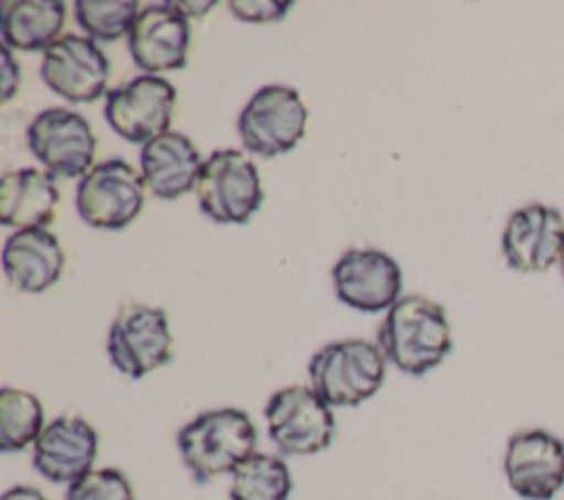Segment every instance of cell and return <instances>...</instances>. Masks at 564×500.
<instances>
[{
    "instance_id": "1",
    "label": "cell",
    "mask_w": 564,
    "mask_h": 500,
    "mask_svg": "<svg viewBox=\"0 0 564 500\" xmlns=\"http://www.w3.org/2000/svg\"><path fill=\"white\" fill-rule=\"evenodd\" d=\"M377 346L397 370L423 377L452 350V328L445 308L423 295L401 297L383 317Z\"/></svg>"
},
{
    "instance_id": "2",
    "label": "cell",
    "mask_w": 564,
    "mask_h": 500,
    "mask_svg": "<svg viewBox=\"0 0 564 500\" xmlns=\"http://www.w3.org/2000/svg\"><path fill=\"white\" fill-rule=\"evenodd\" d=\"M256 425L238 407L200 412L176 434L181 460L198 485L231 474L242 460L256 454Z\"/></svg>"
},
{
    "instance_id": "3",
    "label": "cell",
    "mask_w": 564,
    "mask_h": 500,
    "mask_svg": "<svg viewBox=\"0 0 564 500\" xmlns=\"http://www.w3.org/2000/svg\"><path fill=\"white\" fill-rule=\"evenodd\" d=\"M308 379L330 407H357L381 388L386 357L368 339L333 341L311 357Z\"/></svg>"
},
{
    "instance_id": "4",
    "label": "cell",
    "mask_w": 564,
    "mask_h": 500,
    "mask_svg": "<svg viewBox=\"0 0 564 500\" xmlns=\"http://www.w3.org/2000/svg\"><path fill=\"white\" fill-rule=\"evenodd\" d=\"M194 189L200 211L218 225L247 222L264 198L258 167L240 150L212 152Z\"/></svg>"
},
{
    "instance_id": "5",
    "label": "cell",
    "mask_w": 564,
    "mask_h": 500,
    "mask_svg": "<svg viewBox=\"0 0 564 500\" xmlns=\"http://www.w3.org/2000/svg\"><path fill=\"white\" fill-rule=\"evenodd\" d=\"M271 441L282 454L313 456L324 452L335 438L333 407L304 383L273 392L264 405Z\"/></svg>"
},
{
    "instance_id": "6",
    "label": "cell",
    "mask_w": 564,
    "mask_h": 500,
    "mask_svg": "<svg viewBox=\"0 0 564 500\" xmlns=\"http://www.w3.org/2000/svg\"><path fill=\"white\" fill-rule=\"evenodd\" d=\"M145 178L123 159L93 165L77 183L75 207L79 218L95 227L119 231L128 227L145 205Z\"/></svg>"
},
{
    "instance_id": "7",
    "label": "cell",
    "mask_w": 564,
    "mask_h": 500,
    "mask_svg": "<svg viewBox=\"0 0 564 500\" xmlns=\"http://www.w3.org/2000/svg\"><path fill=\"white\" fill-rule=\"evenodd\" d=\"M306 106L291 86L267 84L258 88L238 117V134L247 152L278 156L291 152L306 130Z\"/></svg>"
},
{
    "instance_id": "8",
    "label": "cell",
    "mask_w": 564,
    "mask_h": 500,
    "mask_svg": "<svg viewBox=\"0 0 564 500\" xmlns=\"http://www.w3.org/2000/svg\"><path fill=\"white\" fill-rule=\"evenodd\" d=\"M106 350L110 363L130 379H143L172 359V333L167 315L159 306L123 304L108 330Z\"/></svg>"
},
{
    "instance_id": "9",
    "label": "cell",
    "mask_w": 564,
    "mask_h": 500,
    "mask_svg": "<svg viewBox=\"0 0 564 500\" xmlns=\"http://www.w3.org/2000/svg\"><path fill=\"white\" fill-rule=\"evenodd\" d=\"M176 108V88L161 75H137L106 95L104 117L126 141L145 145L170 132Z\"/></svg>"
},
{
    "instance_id": "10",
    "label": "cell",
    "mask_w": 564,
    "mask_h": 500,
    "mask_svg": "<svg viewBox=\"0 0 564 500\" xmlns=\"http://www.w3.org/2000/svg\"><path fill=\"white\" fill-rule=\"evenodd\" d=\"M31 154L53 176L77 178L93 170L97 139L84 115L70 108H46L26 128Z\"/></svg>"
},
{
    "instance_id": "11",
    "label": "cell",
    "mask_w": 564,
    "mask_h": 500,
    "mask_svg": "<svg viewBox=\"0 0 564 500\" xmlns=\"http://www.w3.org/2000/svg\"><path fill=\"white\" fill-rule=\"evenodd\" d=\"M42 81L70 104H93L108 95L110 62L95 40L84 35H62L42 55Z\"/></svg>"
},
{
    "instance_id": "12",
    "label": "cell",
    "mask_w": 564,
    "mask_h": 500,
    "mask_svg": "<svg viewBox=\"0 0 564 500\" xmlns=\"http://www.w3.org/2000/svg\"><path fill=\"white\" fill-rule=\"evenodd\" d=\"M401 267L379 249H348L333 267L339 302L361 313L390 311L401 297Z\"/></svg>"
},
{
    "instance_id": "13",
    "label": "cell",
    "mask_w": 564,
    "mask_h": 500,
    "mask_svg": "<svg viewBox=\"0 0 564 500\" xmlns=\"http://www.w3.org/2000/svg\"><path fill=\"white\" fill-rule=\"evenodd\" d=\"M502 256L518 273H546L564 256V216L544 203L516 209L502 231Z\"/></svg>"
},
{
    "instance_id": "14",
    "label": "cell",
    "mask_w": 564,
    "mask_h": 500,
    "mask_svg": "<svg viewBox=\"0 0 564 500\" xmlns=\"http://www.w3.org/2000/svg\"><path fill=\"white\" fill-rule=\"evenodd\" d=\"M507 485L524 500H551L564 487V443L546 430L509 438L502 460Z\"/></svg>"
},
{
    "instance_id": "15",
    "label": "cell",
    "mask_w": 564,
    "mask_h": 500,
    "mask_svg": "<svg viewBox=\"0 0 564 500\" xmlns=\"http://www.w3.org/2000/svg\"><path fill=\"white\" fill-rule=\"evenodd\" d=\"M97 445V432L86 419L62 414L46 423L33 443V467L51 482L73 485L93 471Z\"/></svg>"
},
{
    "instance_id": "16",
    "label": "cell",
    "mask_w": 564,
    "mask_h": 500,
    "mask_svg": "<svg viewBox=\"0 0 564 500\" xmlns=\"http://www.w3.org/2000/svg\"><path fill=\"white\" fill-rule=\"evenodd\" d=\"M189 35V20L172 2L150 4L134 20L128 33V48L141 70L159 75L185 66Z\"/></svg>"
},
{
    "instance_id": "17",
    "label": "cell",
    "mask_w": 564,
    "mask_h": 500,
    "mask_svg": "<svg viewBox=\"0 0 564 500\" xmlns=\"http://www.w3.org/2000/svg\"><path fill=\"white\" fill-rule=\"evenodd\" d=\"M2 269L13 289L22 293H44L62 275V244L57 236L44 227L18 229L4 242Z\"/></svg>"
},
{
    "instance_id": "18",
    "label": "cell",
    "mask_w": 564,
    "mask_h": 500,
    "mask_svg": "<svg viewBox=\"0 0 564 500\" xmlns=\"http://www.w3.org/2000/svg\"><path fill=\"white\" fill-rule=\"evenodd\" d=\"M139 163L148 189L161 200H176L196 187L205 161L185 134L170 130L141 145Z\"/></svg>"
},
{
    "instance_id": "19",
    "label": "cell",
    "mask_w": 564,
    "mask_h": 500,
    "mask_svg": "<svg viewBox=\"0 0 564 500\" xmlns=\"http://www.w3.org/2000/svg\"><path fill=\"white\" fill-rule=\"evenodd\" d=\"M57 203L59 189L48 172L22 167L0 178V220L4 227H44L55 218Z\"/></svg>"
},
{
    "instance_id": "20",
    "label": "cell",
    "mask_w": 564,
    "mask_h": 500,
    "mask_svg": "<svg viewBox=\"0 0 564 500\" xmlns=\"http://www.w3.org/2000/svg\"><path fill=\"white\" fill-rule=\"evenodd\" d=\"M66 4L59 0H4L0 4L2 44L18 51H46L64 29Z\"/></svg>"
},
{
    "instance_id": "21",
    "label": "cell",
    "mask_w": 564,
    "mask_h": 500,
    "mask_svg": "<svg viewBox=\"0 0 564 500\" xmlns=\"http://www.w3.org/2000/svg\"><path fill=\"white\" fill-rule=\"evenodd\" d=\"M291 471L280 456L256 452L231 471V500H289Z\"/></svg>"
},
{
    "instance_id": "22",
    "label": "cell",
    "mask_w": 564,
    "mask_h": 500,
    "mask_svg": "<svg viewBox=\"0 0 564 500\" xmlns=\"http://www.w3.org/2000/svg\"><path fill=\"white\" fill-rule=\"evenodd\" d=\"M44 430V410L33 392L18 388L0 390V449L22 452Z\"/></svg>"
},
{
    "instance_id": "23",
    "label": "cell",
    "mask_w": 564,
    "mask_h": 500,
    "mask_svg": "<svg viewBox=\"0 0 564 500\" xmlns=\"http://www.w3.org/2000/svg\"><path fill=\"white\" fill-rule=\"evenodd\" d=\"M134 0H79L75 2V20L90 40L115 42L130 33L139 18Z\"/></svg>"
},
{
    "instance_id": "24",
    "label": "cell",
    "mask_w": 564,
    "mask_h": 500,
    "mask_svg": "<svg viewBox=\"0 0 564 500\" xmlns=\"http://www.w3.org/2000/svg\"><path fill=\"white\" fill-rule=\"evenodd\" d=\"M66 500H134V491L123 471L104 467L68 485Z\"/></svg>"
},
{
    "instance_id": "25",
    "label": "cell",
    "mask_w": 564,
    "mask_h": 500,
    "mask_svg": "<svg viewBox=\"0 0 564 500\" xmlns=\"http://www.w3.org/2000/svg\"><path fill=\"white\" fill-rule=\"evenodd\" d=\"M229 9L238 20L260 24V22L282 20L289 13L291 2L289 0H284V2H280V0H231Z\"/></svg>"
},
{
    "instance_id": "26",
    "label": "cell",
    "mask_w": 564,
    "mask_h": 500,
    "mask_svg": "<svg viewBox=\"0 0 564 500\" xmlns=\"http://www.w3.org/2000/svg\"><path fill=\"white\" fill-rule=\"evenodd\" d=\"M2 59H0V93L2 101H9L20 88V66L13 59V53L7 44H2Z\"/></svg>"
},
{
    "instance_id": "27",
    "label": "cell",
    "mask_w": 564,
    "mask_h": 500,
    "mask_svg": "<svg viewBox=\"0 0 564 500\" xmlns=\"http://www.w3.org/2000/svg\"><path fill=\"white\" fill-rule=\"evenodd\" d=\"M187 20H192V18H203V15H207L214 7H216V0H205V2H183V0H176V2H172Z\"/></svg>"
},
{
    "instance_id": "28",
    "label": "cell",
    "mask_w": 564,
    "mask_h": 500,
    "mask_svg": "<svg viewBox=\"0 0 564 500\" xmlns=\"http://www.w3.org/2000/svg\"><path fill=\"white\" fill-rule=\"evenodd\" d=\"M0 500H48V498L31 485H15V487L7 489Z\"/></svg>"
},
{
    "instance_id": "29",
    "label": "cell",
    "mask_w": 564,
    "mask_h": 500,
    "mask_svg": "<svg viewBox=\"0 0 564 500\" xmlns=\"http://www.w3.org/2000/svg\"><path fill=\"white\" fill-rule=\"evenodd\" d=\"M560 269H562V275H564V256H562V260H560Z\"/></svg>"
}]
</instances>
